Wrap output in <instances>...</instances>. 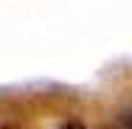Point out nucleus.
<instances>
[{
	"label": "nucleus",
	"instance_id": "nucleus-2",
	"mask_svg": "<svg viewBox=\"0 0 132 129\" xmlns=\"http://www.w3.org/2000/svg\"><path fill=\"white\" fill-rule=\"evenodd\" d=\"M127 126L132 129V112H129V115H127Z\"/></svg>",
	"mask_w": 132,
	"mask_h": 129
},
{
	"label": "nucleus",
	"instance_id": "nucleus-1",
	"mask_svg": "<svg viewBox=\"0 0 132 129\" xmlns=\"http://www.w3.org/2000/svg\"><path fill=\"white\" fill-rule=\"evenodd\" d=\"M59 129H84L81 124H65V126H59Z\"/></svg>",
	"mask_w": 132,
	"mask_h": 129
}]
</instances>
